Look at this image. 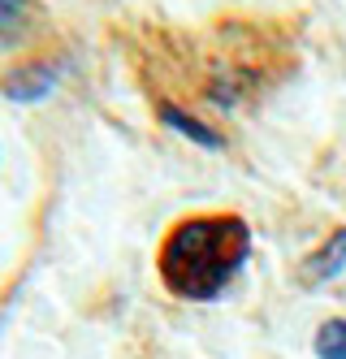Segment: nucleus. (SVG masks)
Here are the masks:
<instances>
[{
	"label": "nucleus",
	"mask_w": 346,
	"mask_h": 359,
	"mask_svg": "<svg viewBox=\"0 0 346 359\" xmlns=\"http://www.w3.org/2000/svg\"><path fill=\"white\" fill-rule=\"evenodd\" d=\"M156 117H161V126H169V130H178L182 139H191V143H199V147H212V151H221V147H225V139H221L217 130H212L208 121L191 117L186 109H178V104H165V100H161Z\"/></svg>",
	"instance_id": "obj_4"
},
{
	"label": "nucleus",
	"mask_w": 346,
	"mask_h": 359,
	"mask_svg": "<svg viewBox=\"0 0 346 359\" xmlns=\"http://www.w3.org/2000/svg\"><path fill=\"white\" fill-rule=\"evenodd\" d=\"M342 269H346V225L333 229V234L299 264V281L312 290V286H325V281H333Z\"/></svg>",
	"instance_id": "obj_3"
},
{
	"label": "nucleus",
	"mask_w": 346,
	"mask_h": 359,
	"mask_svg": "<svg viewBox=\"0 0 346 359\" xmlns=\"http://www.w3.org/2000/svg\"><path fill=\"white\" fill-rule=\"evenodd\" d=\"M316 355L321 359H346V316H333L316 329Z\"/></svg>",
	"instance_id": "obj_5"
},
{
	"label": "nucleus",
	"mask_w": 346,
	"mask_h": 359,
	"mask_svg": "<svg viewBox=\"0 0 346 359\" xmlns=\"http://www.w3.org/2000/svg\"><path fill=\"white\" fill-rule=\"evenodd\" d=\"M26 5H31V0H0V31L18 27V18L26 13Z\"/></svg>",
	"instance_id": "obj_6"
},
{
	"label": "nucleus",
	"mask_w": 346,
	"mask_h": 359,
	"mask_svg": "<svg viewBox=\"0 0 346 359\" xmlns=\"http://www.w3.org/2000/svg\"><path fill=\"white\" fill-rule=\"evenodd\" d=\"M65 74V61L61 57H35V61H18L13 69L0 74V91H5L13 104H39L57 91Z\"/></svg>",
	"instance_id": "obj_2"
},
{
	"label": "nucleus",
	"mask_w": 346,
	"mask_h": 359,
	"mask_svg": "<svg viewBox=\"0 0 346 359\" xmlns=\"http://www.w3.org/2000/svg\"><path fill=\"white\" fill-rule=\"evenodd\" d=\"M251 255V229L243 217H186L169 229L161 247V281L169 294L208 303L243 273Z\"/></svg>",
	"instance_id": "obj_1"
}]
</instances>
